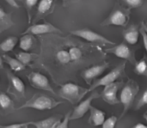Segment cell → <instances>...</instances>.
Wrapping results in <instances>:
<instances>
[{
    "label": "cell",
    "instance_id": "25",
    "mask_svg": "<svg viewBox=\"0 0 147 128\" xmlns=\"http://www.w3.org/2000/svg\"><path fill=\"white\" fill-rule=\"evenodd\" d=\"M56 58L61 64H64V65L68 64L71 61L70 53H69V51H66V50L59 51L56 54Z\"/></svg>",
    "mask_w": 147,
    "mask_h": 128
},
{
    "label": "cell",
    "instance_id": "29",
    "mask_svg": "<svg viewBox=\"0 0 147 128\" xmlns=\"http://www.w3.org/2000/svg\"><path fill=\"white\" fill-rule=\"evenodd\" d=\"M147 105V88L146 90L144 91V93L142 94L141 97L140 98V100L138 101L137 106H136V109H140L142 107Z\"/></svg>",
    "mask_w": 147,
    "mask_h": 128
},
{
    "label": "cell",
    "instance_id": "27",
    "mask_svg": "<svg viewBox=\"0 0 147 128\" xmlns=\"http://www.w3.org/2000/svg\"><path fill=\"white\" fill-rule=\"evenodd\" d=\"M117 121H118L117 117L115 115H112L104 121V123L102 126V128H115Z\"/></svg>",
    "mask_w": 147,
    "mask_h": 128
},
{
    "label": "cell",
    "instance_id": "23",
    "mask_svg": "<svg viewBox=\"0 0 147 128\" xmlns=\"http://www.w3.org/2000/svg\"><path fill=\"white\" fill-rule=\"evenodd\" d=\"M0 106L4 110H7L13 107L12 100L7 94L3 92H1L0 94Z\"/></svg>",
    "mask_w": 147,
    "mask_h": 128
},
{
    "label": "cell",
    "instance_id": "10",
    "mask_svg": "<svg viewBox=\"0 0 147 128\" xmlns=\"http://www.w3.org/2000/svg\"><path fill=\"white\" fill-rule=\"evenodd\" d=\"M121 83H114L108 86H105L102 92V96L103 101H105L107 103L110 105H115L120 103V100L117 98V92L119 90V88L121 86Z\"/></svg>",
    "mask_w": 147,
    "mask_h": 128
},
{
    "label": "cell",
    "instance_id": "5",
    "mask_svg": "<svg viewBox=\"0 0 147 128\" xmlns=\"http://www.w3.org/2000/svg\"><path fill=\"white\" fill-rule=\"evenodd\" d=\"M100 97V94L97 92H93L92 94H90L84 101L80 102L78 106H76V108L73 109V111L71 112V121H74V120H78L82 117H84L86 113L90 110L91 108V103L92 102Z\"/></svg>",
    "mask_w": 147,
    "mask_h": 128
},
{
    "label": "cell",
    "instance_id": "30",
    "mask_svg": "<svg viewBox=\"0 0 147 128\" xmlns=\"http://www.w3.org/2000/svg\"><path fill=\"white\" fill-rule=\"evenodd\" d=\"M30 126L29 122H23V123H16V124H10L6 126H1L0 128H28Z\"/></svg>",
    "mask_w": 147,
    "mask_h": 128
},
{
    "label": "cell",
    "instance_id": "13",
    "mask_svg": "<svg viewBox=\"0 0 147 128\" xmlns=\"http://www.w3.org/2000/svg\"><path fill=\"white\" fill-rule=\"evenodd\" d=\"M61 121V115H55L37 121H29V123L35 128H55Z\"/></svg>",
    "mask_w": 147,
    "mask_h": 128
},
{
    "label": "cell",
    "instance_id": "35",
    "mask_svg": "<svg viewBox=\"0 0 147 128\" xmlns=\"http://www.w3.org/2000/svg\"><path fill=\"white\" fill-rule=\"evenodd\" d=\"M133 128H147V126L145 125V124H143V123H138Z\"/></svg>",
    "mask_w": 147,
    "mask_h": 128
},
{
    "label": "cell",
    "instance_id": "24",
    "mask_svg": "<svg viewBox=\"0 0 147 128\" xmlns=\"http://www.w3.org/2000/svg\"><path fill=\"white\" fill-rule=\"evenodd\" d=\"M53 0H40L38 4V13L39 14H45L47 13L52 7Z\"/></svg>",
    "mask_w": 147,
    "mask_h": 128
},
{
    "label": "cell",
    "instance_id": "22",
    "mask_svg": "<svg viewBox=\"0 0 147 128\" xmlns=\"http://www.w3.org/2000/svg\"><path fill=\"white\" fill-rule=\"evenodd\" d=\"M16 59L21 61L24 65H28L33 59L34 58L37 57V55L34 54V53H26V52H22V53H16Z\"/></svg>",
    "mask_w": 147,
    "mask_h": 128
},
{
    "label": "cell",
    "instance_id": "19",
    "mask_svg": "<svg viewBox=\"0 0 147 128\" xmlns=\"http://www.w3.org/2000/svg\"><path fill=\"white\" fill-rule=\"evenodd\" d=\"M18 39L15 36H9L6 38L2 43L0 44V49L2 52H10L14 49L15 46L17 43Z\"/></svg>",
    "mask_w": 147,
    "mask_h": 128
},
{
    "label": "cell",
    "instance_id": "28",
    "mask_svg": "<svg viewBox=\"0 0 147 128\" xmlns=\"http://www.w3.org/2000/svg\"><path fill=\"white\" fill-rule=\"evenodd\" d=\"M72 111H69L64 117V119L56 126L55 128H69V121H71V115Z\"/></svg>",
    "mask_w": 147,
    "mask_h": 128
},
{
    "label": "cell",
    "instance_id": "12",
    "mask_svg": "<svg viewBox=\"0 0 147 128\" xmlns=\"http://www.w3.org/2000/svg\"><path fill=\"white\" fill-rule=\"evenodd\" d=\"M127 15L121 9H115L111 13L109 18L105 21L104 24L115 25V26H124L127 23Z\"/></svg>",
    "mask_w": 147,
    "mask_h": 128
},
{
    "label": "cell",
    "instance_id": "8",
    "mask_svg": "<svg viewBox=\"0 0 147 128\" xmlns=\"http://www.w3.org/2000/svg\"><path fill=\"white\" fill-rule=\"evenodd\" d=\"M106 51L109 53L114 54L115 56H116L118 58L127 59V60L130 61L132 64L135 63L134 53H133L131 48L124 43H121V44H119V45H117L112 48L107 49Z\"/></svg>",
    "mask_w": 147,
    "mask_h": 128
},
{
    "label": "cell",
    "instance_id": "1",
    "mask_svg": "<svg viewBox=\"0 0 147 128\" xmlns=\"http://www.w3.org/2000/svg\"><path fill=\"white\" fill-rule=\"evenodd\" d=\"M64 103L62 101H57L46 95H34L25 103L20 106L17 110L24 108H31L35 110H51L57 108L59 105Z\"/></svg>",
    "mask_w": 147,
    "mask_h": 128
},
{
    "label": "cell",
    "instance_id": "37",
    "mask_svg": "<svg viewBox=\"0 0 147 128\" xmlns=\"http://www.w3.org/2000/svg\"><path fill=\"white\" fill-rule=\"evenodd\" d=\"M144 118H145V120L147 122V111L145 113V115H144Z\"/></svg>",
    "mask_w": 147,
    "mask_h": 128
},
{
    "label": "cell",
    "instance_id": "33",
    "mask_svg": "<svg viewBox=\"0 0 147 128\" xmlns=\"http://www.w3.org/2000/svg\"><path fill=\"white\" fill-rule=\"evenodd\" d=\"M24 2H25V4H26L27 8L28 9H31L37 3L38 0H24Z\"/></svg>",
    "mask_w": 147,
    "mask_h": 128
},
{
    "label": "cell",
    "instance_id": "18",
    "mask_svg": "<svg viewBox=\"0 0 147 128\" xmlns=\"http://www.w3.org/2000/svg\"><path fill=\"white\" fill-rule=\"evenodd\" d=\"M140 32V31H139L135 28H131L127 29L124 33V39H125V40L128 44H130V45H135L138 42V40H139Z\"/></svg>",
    "mask_w": 147,
    "mask_h": 128
},
{
    "label": "cell",
    "instance_id": "31",
    "mask_svg": "<svg viewBox=\"0 0 147 128\" xmlns=\"http://www.w3.org/2000/svg\"><path fill=\"white\" fill-rule=\"evenodd\" d=\"M124 1L126 2V3L127 5H129L130 7H133V8L140 7L143 3V0H124Z\"/></svg>",
    "mask_w": 147,
    "mask_h": 128
},
{
    "label": "cell",
    "instance_id": "26",
    "mask_svg": "<svg viewBox=\"0 0 147 128\" xmlns=\"http://www.w3.org/2000/svg\"><path fill=\"white\" fill-rule=\"evenodd\" d=\"M69 53H70V56H71V61L78 60L82 57V51L80 50V48H78L77 46L71 47L69 49Z\"/></svg>",
    "mask_w": 147,
    "mask_h": 128
},
{
    "label": "cell",
    "instance_id": "16",
    "mask_svg": "<svg viewBox=\"0 0 147 128\" xmlns=\"http://www.w3.org/2000/svg\"><path fill=\"white\" fill-rule=\"evenodd\" d=\"M3 59L4 62L9 66V68L13 71L18 72V71H23L25 69V65L21 61H19L17 59H14L9 55H3Z\"/></svg>",
    "mask_w": 147,
    "mask_h": 128
},
{
    "label": "cell",
    "instance_id": "21",
    "mask_svg": "<svg viewBox=\"0 0 147 128\" xmlns=\"http://www.w3.org/2000/svg\"><path fill=\"white\" fill-rule=\"evenodd\" d=\"M134 71L140 76H147V59L146 58L140 59L135 64Z\"/></svg>",
    "mask_w": 147,
    "mask_h": 128
},
{
    "label": "cell",
    "instance_id": "38",
    "mask_svg": "<svg viewBox=\"0 0 147 128\" xmlns=\"http://www.w3.org/2000/svg\"><path fill=\"white\" fill-rule=\"evenodd\" d=\"M64 1H65V0H64Z\"/></svg>",
    "mask_w": 147,
    "mask_h": 128
},
{
    "label": "cell",
    "instance_id": "4",
    "mask_svg": "<svg viewBox=\"0 0 147 128\" xmlns=\"http://www.w3.org/2000/svg\"><path fill=\"white\" fill-rule=\"evenodd\" d=\"M125 65L126 64H121L119 66H117L116 68L113 69L111 71H109L108 74L104 75L102 77L99 78L98 80L95 81L94 84H91V86L89 88V92H92L93 90H95L96 88L101 87V86H108L111 84H114L116 82V80L121 77V75L123 73L124 70H125Z\"/></svg>",
    "mask_w": 147,
    "mask_h": 128
},
{
    "label": "cell",
    "instance_id": "14",
    "mask_svg": "<svg viewBox=\"0 0 147 128\" xmlns=\"http://www.w3.org/2000/svg\"><path fill=\"white\" fill-rule=\"evenodd\" d=\"M7 77L9 81L10 88L13 89L16 93L24 97L25 96V84L22 82V80L19 78L18 77L15 76L14 74H12L10 71H7Z\"/></svg>",
    "mask_w": 147,
    "mask_h": 128
},
{
    "label": "cell",
    "instance_id": "9",
    "mask_svg": "<svg viewBox=\"0 0 147 128\" xmlns=\"http://www.w3.org/2000/svg\"><path fill=\"white\" fill-rule=\"evenodd\" d=\"M52 33H61V30L53 26L51 23L45 22V23H38L30 26L23 34H52Z\"/></svg>",
    "mask_w": 147,
    "mask_h": 128
},
{
    "label": "cell",
    "instance_id": "11",
    "mask_svg": "<svg viewBox=\"0 0 147 128\" xmlns=\"http://www.w3.org/2000/svg\"><path fill=\"white\" fill-rule=\"evenodd\" d=\"M109 65L108 64H102V65H93L86 70H84L82 72V77L84 79L87 84H90L91 82L101 76L108 68Z\"/></svg>",
    "mask_w": 147,
    "mask_h": 128
},
{
    "label": "cell",
    "instance_id": "2",
    "mask_svg": "<svg viewBox=\"0 0 147 128\" xmlns=\"http://www.w3.org/2000/svg\"><path fill=\"white\" fill-rule=\"evenodd\" d=\"M89 93V89H84L80 85L73 83H67L61 86L59 95L64 100L70 102L71 104L79 103L82 99Z\"/></svg>",
    "mask_w": 147,
    "mask_h": 128
},
{
    "label": "cell",
    "instance_id": "20",
    "mask_svg": "<svg viewBox=\"0 0 147 128\" xmlns=\"http://www.w3.org/2000/svg\"><path fill=\"white\" fill-rule=\"evenodd\" d=\"M34 44V37L32 34H23L20 40V42H19V46L20 48L24 51V52H27L28 50L31 49L32 46Z\"/></svg>",
    "mask_w": 147,
    "mask_h": 128
},
{
    "label": "cell",
    "instance_id": "36",
    "mask_svg": "<svg viewBox=\"0 0 147 128\" xmlns=\"http://www.w3.org/2000/svg\"><path fill=\"white\" fill-rule=\"evenodd\" d=\"M142 28L145 29V31L147 33V24H145V23H142Z\"/></svg>",
    "mask_w": 147,
    "mask_h": 128
},
{
    "label": "cell",
    "instance_id": "7",
    "mask_svg": "<svg viewBox=\"0 0 147 128\" xmlns=\"http://www.w3.org/2000/svg\"><path fill=\"white\" fill-rule=\"evenodd\" d=\"M28 80L31 85L38 90H44L50 92L52 94H55L54 90H53V87L51 86L48 78L40 72H32L28 75Z\"/></svg>",
    "mask_w": 147,
    "mask_h": 128
},
{
    "label": "cell",
    "instance_id": "32",
    "mask_svg": "<svg viewBox=\"0 0 147 128\" xmlns=\"http://www.w3.org/2000/svg\"><path fill=\"white\" fill-rule=\"evenodd\" d=\"M140 34H141V36L143 38V43H144V46H145V49L147 53V33L145 31V29L143 28H141V29L140 30Z\"/></svg>",
    "mask_w": 147,
    "mask_h": 128
},
{
    "label": "cell",
    "instance_id": "6",
    "mask_svg": "<svg viewBox=\"0 0 147 128\" xmlns=\"http://www.w3.org/2000/svg\"><path fill=\"white\" fill-rule=\"evenodd\" d=\"M71 34L83 38L87 41L90 42H99V43H102V44H109V45H115V42L109 40V39L105 38L104 36L90 30V29H87V28H84V29H78V30H73L71 32Z\"/></svg>",
    "mask_w": 147,
    "mask_h": 128
},
{
    "label": "cell",
    "instance_id": "3",
    "mask_svg": "<svg viewBox=\"0 0 147 128\" xmlns=\"http://www.w3.org/2000/svg\"><path fill=\"white\" fill-rule=\"evenodd\" d=\"M139 90H140L139 85L133 80H129L122 88L120 94V102L123 105L124 109L121 113V118H122L132 107L135 100V97L139 93Z\"/></svg>",
    "mask_w": 147,
    "mask_h": 128
},
{
    "label": "cell",
    "instance_id": "17",
    "mask_svg": "<svg viewBox=\"0 0 147 128\" xmlns=\"http://www.w3.org/2000/svg\"><path fill=\"white\" fill-rule=\"evenodd\" d=\"M14 25V22L10 17V14L6 13L2 8L0 9V33L9 28Z\"/></svg>",
    "mask_w": 147,
    "mask_h": 128
},
{
    "label": "cell",
    "instance_id": "34",
    "mask_svg": "<svg viewBox=\"0 0 147 128\" xmlns=\"http://www.w3.org/2000/svg\"><path fill=\"white\" fill-rule=\"evenodd\" d=\"M10 6H12V7H15V8H18L19 7V5L17 4V3H16V0H5Z\"/></svg>",
    "mask_w": 147,
    "mask_h": 128
},
{
    "label": "cell",
    "instance_id": "15",
    "mask_svg": "<svg viewBox=\"0 0 147 128\" xmlns=\"http://www.w3.org/2000/svg\"><path fill=\"white\" fill-rule=\"evenodd\" d=\"M90 115L89 118V123L94 127L102 126L105 120V113L96 108L91 107L90 108Z\"/></svg>",
    "mask_w": 147,
    "mask_h": 128
}]
</instances>
